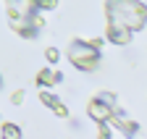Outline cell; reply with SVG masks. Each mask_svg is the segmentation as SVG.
<instances>
[{
	"instance_id": "obj_12",
	"label": "cell",
	"mask_w": 147,
	"mask_h": 139,
	"mask_svg": "<svg viewBox=\"0 0 147 139\" xmlns=\"http://www.w3.org/2000/svg\"><path fill=\"white\" fill-rule=\"evenodd\" d=\"M11 100H13V105H21V102H24V89H16Z\"/></svg>"
},
{
	"instance_id": "obj_9",
	"label": "cell",
	"mask_w": 147,
	"mask_h": 139,
	"mask_svg": "<svg viewBox=\"0 0 147 139\" xmlns=\"http://www.w3.org/2000/svg\"><path fill=\"white\" fill-rule=\"evenodd\" d=\"M40 102H42V105H47V108H53L55 102H58V97L50 95V92H42V95H40Z\"/></svg>"
},
{
	"instance_id": "obj_14",
	"label": "cell",
	"mask_w": 147,
	"mask_h": 139,
	"mask_svg": "<svg viewBox=\"0 0 147 139\" xmlns=\"http://www.w3.org/2000/svg\"><path fill=\"white\" fill-rule=\"evenodd\" d=\"M0 87H3V76H0Z\"/></svg>"
},
{
	"instance_id": "obj_1",
	"label": "cell",
	"mask_w": 147,
	"mask_h": 139,
	"mask_svg": "<svg viewBox=\"0 0 147 139\" xmlns=\"http://www.w3.org/2000/svg\"><path fill=\"white\" fill-rule=\"evenodd\" d=\"M108 21H116L129 32H139L144 26L147 8L139 0H108Z\"/></svg>"
},
{
	"instance_id": "obj_6",
	"label": "cell",
	"mask_w": 147,
	"mask_h": 139,
	"mask_svg": "<svg viewBox=\"0 0 147 139\" xmlns=\"http://www.w3.org/2000/svg\"><path fill=\"white\" fill-rule=\"evenodd\" d=\"M108 121H110V124H116V126H118L126 136H131V134L137 131V124H134V121H126V118H118V115H110Z\"/></svg>"
},
{
	"instance_id": "obj_10",
	"label": "cell",
	"mask_w": 147,
	"mask_h": 139,
	"mask_svg": "<svg viewBox=\"0 0 147 139\" xmlns=\"http://www.w3.org/2000/svg\"><path fill=\"white\" fill-rule=\"evenodd\" d=\"M53 110H55V115H61V118H66V115H68V108L63 105V102H55Z\"/></svg>"
},
{
	"instance_id": "obj_8",
	"label": "cell",
	"mask_w": 147,
	"mask_h": 139,
	"mask_svg": "<svg viewBox=\"0 0 147 139\" xmlns=\"http://www.w3.org/2000/svg\"><path fill=\"white\" fill-rule=\"evenodd\" d=\"M32 3H34L37 8H40V11H53L58 0H32Z\"/></svg>"
},
{
	"instance_id": "obj_13",
	"label": "cell",
	"mask_w": 147,
	"mask_h": 139,
	"mask_svg": "<svg viewBox=\"0 0 147 139\" xmlns=\"http://www.w3.org/2000/svg\"><path fill=\"white\" fill-rule=\"evenodd\" d=\"M97 124H100V136H102V139H108V136H110V129L105 126V121H97Z\"/></svg>"
},
{
	"instance_id": "obj_2",
	"label": "cell",
	"mask_w": 147,
	"mask_h": 139,
	"mask_svg": "<svg viewBox=\"0 0 147 139\" xmlns=\"http://www.w3.org/2000/svg\"><path fill=\"white\" fill-rule=\"evenodd\" d=\"M68 60L79 68V71H95L97 63H100V50L95 45H89V42H71L68 45Z\"/></svg>"
},
{
	"instance_id": "obj_7",
	"label": "cell",
	"mask_w": 147,
	"mask_h": 139,
	"mask_svg": "<svg viewBox=\"0 0 147 139\" xmlns=\"http://www.w3.org/2000/svg\"><path fill=\"white\" fill-rule=\"evenodd\" d=\"M0 134L8 136V139H21V129H18V126H11V124H3V126H0Z\"/></svg>"
},
{
	"instance_id": "obj_5",
	"label": "cell",
	"mask_w": 147,
	"mask_h": 139,
	"mask_svg": "<svg viewBox=\"0 0 147 139\" xmlns=\"http://www.w3.org/2000/svg\"><path fill=\"white\" fill-rule=\"evenodd\" d=\"M58 81H61V74L50 71V68H42V71L37 74V84L40 87H50V84H58Z\"/></svg>"
},
{
	"instance_id": "obj_3",
	"label": "cell",
	"mask_w": 147,
	"mask_h": 139,
	"mask_svg": "<svg viewBox=\"0 0 147 139\" xmlns=\"http://www.w3.org/2000/svg\"><path fill=\"white\" fill-rule=\"evenodd\" d=\"M105 37L113 42V45H129L134 37V32H129L126 26L116 24V21H108V29H105Z\"/></svg>"
},
{
	"instance_id": "obj_11",
	"label": "cell",
	"mask_w": 147,
	"mask_h": 139,
	"mask_svg": "<svg viewBox=\"0 0 147 139\" xmlns=\"http://www.w3.org/2000/svg\"><path fill=\"white\" fill-rule=\"evenodd\" d=\"M45 55H47V60H50V63H55V60L61 58V53H58L55 47H47V53H45Z\"/></svg>"
},
{
	"instance_id": "obj_4",
	"label": "cell",
	"mask_w": 147,
	"mask_h": 139,
	"mask_svg": "<svg viewBox=\"0 0 147 139\" xmlns=\"http://www.w3.org/2000/svg\"><path fill=\"white\" fill-rule=\"evenodd\" d=\"M87 110H89V115L95 118V121H108L110 115H113V105H110V102H105V100H100V97L89 100Z\"/></svg>"
}]
</instances>
